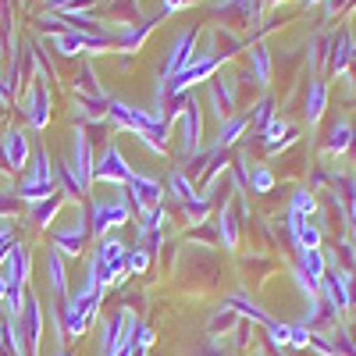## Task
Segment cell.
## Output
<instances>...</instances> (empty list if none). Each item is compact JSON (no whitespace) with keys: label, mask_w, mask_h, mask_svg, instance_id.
Here are the masks:
<instances>
[{"label":"cell","mask_w":356,"mask_h":356,"mask_svg":"<svg viewBox=\"0 0 356 356\" xmlns=\"http://www.w3.org/2000/svg\"><path fill=\"white\" fill-rule=\"evenodd\" d=\"M0 356H4V353H0Z\"/></svg>","instance_id":"obj_22"},{"label":"cell","mask_w":356,"mask_h":356,"mask_svg":"<svg viewBox=\"0 0 356 356\" xmlns=\"http://www.w3.org/2000/svg\"><path fill=\"white\" fill-rule=\"evenodd\" d=\"M289 342H292V346H307V342H310L307 328H289Z\"/></svg>","instance_id":"obj_19"},{"label":"cell","mask_w":356,"mask_h":356,"mask_svg":"<svg viewBox=\"0 0 356 356\" xmlns=\"http://www.w3.org/2000/svg\"><path fill=\"white\" fill-rule=\"evenodd\" d=\"M86 232H89L86 218L75 214L72 225H61V228L50 232V243H54V250L61 253V257H79L82 253V243H86Z\"/></svg>","instance_id":"obj_6"},{"label":"cell","mask_w":356,"mask_h":356,"mask_svg":"<svg viewBox=\"0 0 356 356\" xmlns=\"http://www.w3.org/2000/svg\"><path fill=\"white\" fill-rule=\"evenodd\" d=\"M93 178L97 182H107V186H129L132 168L125 164L122 154H118V146H107V150L100 154V161L93 164Z\"/></svg>","instance_id":"obj_4"},{"label":"cell","mask_w":356,"mask_h":356,"mask_svg":"<svg viewBox=\"0 0 356 356\" xmlns=\"http://www.w3.org/2000/svg\"><path fill=\"white\" fill-rule=\"evenodd\" d=\"M253 189H257V193H267V189H271V171H264V168L253 171Z\"/></svg>","instance_id":"obj_17"},{"label":"cell","mask_w":356,"mask_h":356,"mask_svg":"<svg viewBox=\"0 0 356 356\" xmlns=\"http://www.w3.org/2000/svg\"><path fill=\"white\" fill-rule=\"evenodd\" d=\"M250 54H253V65H257V79H267V57H264V50L253 47Z\"/></svg>","instance_id":"obj_18"},{"label":"cell","mask_w":356,"mask_h":356,"mask_svg":"<svg viewBox=\"0 0 356 356\" xmlns=\"http://www.w3.org/2000/svg\"><path fill=\"white\" fill-rule=\"evenodd\" d=\"M129 196L136 203V214H146V211H154V207H161V186L154 182V178H146V175H136L129 178Z\"/></svg>","instance_id":"obj_7"},{"label":"cell","mask_w":356,"mask_h":356,"mask_svg":"<svg viewBox=\"0 0 356 356\" xmlns=\"http://www.w3.org/2000/svg\"><path fill=\"white\" fill-rule=\"evenodd\" d=\"M86 221H89V232H93V235H107V228L129 221V200H125V196L93 200V207H89V218H86Z\"/></svg>","instance_id":"obj_3"},{"label":"cell","mask_w":356,"mask_h":356,"mask_svg":"<svg viewBox=\"0 0 356 356\" xmlns=\"http://www.w3.org/2000/svg\"><path fill=\"white\" fill-rule=\"evenodd\" d=\"M54 189V168L47 164L43 150L33 154V164H25V175H22V186H18V200L25 203H36V200H47Z\"/></svg>","instance_id":"obj_2"},{"label":"cell","mask_w":356,"mask_h":356,"mask_svg":"<svg viewBox=\"0 0 356 356\" xmlns=\"http://www.w3.org/2000/svg\"><path fill=\"white\" fill-rule=\"evenodd\" d=\"M47 278H50V289L57 296H68V282H65V260L61 253H57L54 246L47 250Z\"/></svg>","instance_id":"obj_11"},{"label":"cell","mask_w":356,"mask_h":356,"mask_svg":"<svg viewBox=\"0 0 356 356\" xmlns=\"http://www.w3.org/2000/svg\"><path fill=\"white\" fill-rule=\"evenodd\" d=\"M22 114L29 118V125L33 129H43L47 122H50V107H47V89L36 82L33 89H29V97H25V104H22Z\"/></svg>","instance_id":"obj_8"},{"label":"cell","mask_w":356,"mask_h":356,"mask_svg":"<svg viewBox=\"0 0 356 356\" xmlns=\"http://www.w3.org/2000/svg\"><path fill=\"white\" fill-rule=\"evenodd\" d=\"M125 271H132V275L146 271V250L143 246H136L132 253H125Z\"/></svg>","instance_id":"obj_14"},{"label":"cell","mask_w":356,"mask_h":356,"mask_svg":"<svg viewBox=\"0 0 356 356\" xmlns=\"http://www.w3.org/2000/svg\"><path fill=\"white\" fill-rule=\"evenodd\" d=\"M200 150V107L186 104V118H182V154H196Z\"/></svg>","instance_id":"obj_10"},{"label":"cell","mask_w":356,"mask_h":356,"mask_svg":"<svg viewBox=\"0 0 356 356\" xmlns=\"http://www.w3.org/2000/svg\"><path fill=\"white\" fill-rule=\"evenodd\" d=\"M0 150H4V157H8V168H15V171H22V168L29 164V143H25V136H22L18 129H8V132H4V139H0Z\"/></svg>","instance_id":"obj_9"},{"label":"cell","mask_w":356,"mask_h":356,"mask_svg":"<svg viewBox=\"0 0 356 356\" xmlns=\"http://www.w3.org/2000/svg\"><path fill=\"white\" fill-rule=\"evenodd\" d=\"M18 332H22V339H25V353H29V356H36V349H40V335H43V317H40L36 296H25V300H22Z\"/></svg>","instance_id":"obj_5"},{"label":"cell","mask_w":356,"mask_h":356,"mask_svg":"<svg viewBox=\"0 0 356 356\" xmlns=\"http://www.w3.org/2000/svg\"><path fill=\"white\" fill-rule=\"evenodd\" d=\"M218 225H221V243H225V246L232 250V246H235V221H232V211H228V207L221 211Z\"/></svg>","instance_id":"obj_13"},{"label":"cell","mask_w":356,"mask_h":356,"mask_svg":"<svg viewBox=\"0 0 356 356\" xmlns=\"http://www.w3.org/2000/svg\"><path fill=\"white\" fill-rule=\"evenodd\" d=\"M54 356H68V353H54Z\"/></svg>","instance_id":"obj_21"},{"label":"cell","mask_w":356,"mask_h":356,"mask_svg":"<svg viewBox=\"0 0 356 356\" xmlns=\"http://www.w3.org/2000/svg\"><path fill=\"white\" fill-rule=\"evenodd\" d=\"M321 107H324V86L314 82V86H310V122L321 114Z\"/></svg>","instance_id":"obj_15"},{"label":"cell","mask_w":356,"mask_h":356,"mask_svg":"<svg viewBox=\"0 0 356 356\" xmlns=\"http://www.w3.org/2000/svg\"><path fill=\"white\" fill-rule=\"evenodd\" d=\"M346 139H349V125L342 122V125H339V132H332V139H328V150H342Z\"/></svg>","instance_id":"obj_16"},{"label":"cell","mask_w":356,"mask_h":356,"mask_svg":"<svg viewBox=\"0 0 356 356\" xmlns=\"http://www.w3.org/2000/svg\"><path fill=\"white\" fill-rule=\"evenodd\" d=\"M282 132H285V125H282V122H271V125H267V143H271V146H275Z\"/></svg>","instance_id":"obj_20"},{"label":"cell","mask_w":356,"mask_h":356,"mask_svg":"<svg viewBox=\"0 0 356 356\" xmlns=\"http://www.w3.org/2000/svg\"><path fill=\"white\" fill-rule=\"evenodd\" d=\"M86 275L97 282V289L118 282V278L125 275V246L118 243V239H104V243L97 246L93 260H89V271H86Z\"/></svg>","instance_id":"obj_1"},{"label":"cell","mask_w":356,"mask_h":356,"mask_svg":"<svg viewBox=\"0 0 356 356\" xmlns=\"http://www.w3.org/2000/svg\"><path fill=\"white\" fill-rule=\"evenodd\" d=\"M33 207V221L36 225H50L57 218V207H61V193H50L47 200H36V203H29Z\"/></svg>","instance_id":"obj_12"}]
</instances>
